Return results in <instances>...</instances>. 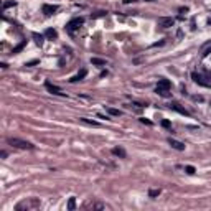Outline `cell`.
<instances>
[{
  "instance_id": "1",
  "label": "cell",
  "mask_w": 211,
  "mask_h": 211,
  "mask_svg": "<svg viewBox=\"0 0 211 211\" xmlns=\"http://www.w3.org/2000/svg\"><path fill=\"white\" fill-rule=\"evenodd\" d=\"M41 201L38 198H28V200H23L20 201L17 206H15V211H31V209H36L40 208Z\"/></svg>"
},
{
  "instance_id": "2",
  "label": "cell",
  "mask_w": 211,
  "mask_h": 211,
  "mask_svg": "<svg viewBox=\"0 0 211 211\" xmlns=\"http://www.w3.org/2000/svg\"><path fill=\"white\" fill-rule=\"evenodd\" d=\"M7 142L12 145V147H17V148H22V150H33L35 145L28 140H23V139H17V137H9Z\"/></svg>"
},
{
  "instance_id": "3",
  "label": "cell",
  "mask_w": 211,
  "mask_h": 211,
  "mask_svg": "<svg viewBox=\"0 0 211 211\" xmlns=\"http://www.w3.org/2000/svg\"><path fill=\"white\" fill-rule=\"evenodd\" d=\"M83 23H84V18H81V17H79V18H73L71 22L66 25V31H68L70 35H73L81 25H83Z\"/></svg>"
},
{
  "instance_id": "4",
  "label": "cell",
  "mask_w": 211,
  "mask_h": 211,
  "mask_svg": "<svg viewBox=\"0 0 211 211\" xmlns=\"http://www.w3.org/2000/svg\"><path fill=\"white\" fill-rule=\"evenodd\" d=\"M157 25L162 27V28H170V27L175 25V18H172V17H160V18H158V22H157Z\"/></svg>"
},
{
  "instance_id": "5",
  "label": "cell",
  "mask_w": 211,
  "mask_h": 211,
  "mask_svg": "<svg viewBox=\"0 0 211 211\" xmlns=\"http://www.w3.org/2000/svg\"><path fill=\"white\" fill-rule=\"evenodd\" d=\"M45 88L48 89V92H51V94H58V96H64V92L59 89L58 86H55V84H51L50 81H45Z\"/></svg>"
},
{
  "instance_id": "6",
  "label": "cell",
  "mask_w": 211,
  "mask_h": 211,
  "mask_svg": "<svg viewBox=\"0 0 211 211\" xmlns=\"http://www.w3.org/2000/svg\"><path fill=\"white\" fill-rule=\"evenodd\" d=\"M191 78H193V81L195 83H198L200 86H205V88H211V83H208V81H205L206 78H203L201 74H198V73H193L191 74Z\"/></svg>"
},
{
  "instance_id": "7",
  "label": "cell",
  "mask_w": 211,
  "mask_h": 211,
  "mask_svg": "<svg viewBox=\"0 0 211 211\" xmlns=\"http://www.w3.org/2000/svg\"><path fill=\"white\" fill-rule=\"evenodd\" d=\"M59 7L58 5H51V3H45V5L41 7V12L45 15H53L55 12H58Z\"/></svg>"
},
{
  "instance_id": "8",
  "label": "cell",
  "mask_w": 211,
  "mask_h": 211,
  "mask_svg": "<svg viewBox=\"0 0 211 211\" xmlns=\"http://www.w3.org/2000/svg\"><path fill=\"white\" fill-rule=\"evenodd\" d=\"M168 144L172 145V148H175V150H185V144L183 142H180V140H175V139H172V137H170L168 139Z\"/></svg>"
},
{
  "instance_id": "9",
  "label": "cell",
  "mask_w": 211,
  "mask_h": 211,
  "mask_svg": "<svg viewBox=\"0 0 211 211\" xmlns=\"http://www.w3.org/2000/svg\"><path fill=\"white\" fill-rule=\"evenodd\" d=\"M86 74H88V71H86V70H81L78 74H74L73 78H70V83H78V81H81V79L86 78Z\"/></svg>"
},
{
  "instance_id": "10",
  "label": "cell",
  "mask_w": 211,
  "mask_h": 211,
  "mask_svg": "<svg viewBox=\"0 0 211 211\" xmlns=\"http://www.w3.org/2000/svg\"><path fill=\"white\" fill-rule=\"evenodd\" d=\"M157 88H160V89H167V91H170V88H172V83H170L168 79H165V78H160V79H158Z\"/></svg>"
},
{
  "instance_id": "11",
  "label": "cell",
  "mask_w": 211,
  "mask_h": 211,
  "mask_svg": "<svg viewBox=\"0 0 211 211\" xmlns=\"http://www.w3.org/2000/svg\"><path fill=\"white\" fill-rule=\"evenodd\" d=\"M170 109H173V111H177V112H180V114H183V116H190V112L186 111L185 107H181L180 104H177V102H173V104H170Z\"/></svg>"
},
{
  "instance_id": "12",
  "label": "cell",
  "mask_w": 211,
  "mask_h": 211,
  "mask_svg": "<svg viewBox=\"0 0 211 211\" xmlns=\"http://www.w3.org/2000/svg\"><path fill=\"white\" fill-rule=\"evenodd\" d=\"M45 36H46L48 40H56L58 38V31H56L55 28H46V30H45Z\"/></svg>"
},
{
  "instance_id": "13",
  "label": "cell",
  "mask_w": 211,
  "mask_h": 211,
  "mask_svg": "<svg viewBox=\"0 0 211 211\" xmlns=\"http://www.w3.org/2000/svg\"><path fill=\"white\" fill-rule=\"evenodd\" d=\"M112 153H114L116 157H120V158L127 157V153H125V150L122 147H114V148H112Z\"/></svg>"
},
{
  "instance_id": "14",
  "label": "cell",
  "mask_w": 211,
  "mask_h": 211,
  "mask_svg": "<svg viewBox=\"0 0 211 211\" xmlns=\"http://www.w3.org/2000/svg\"><path fill=\"white\" fill-rule=\"evenodd\" d=\"M79 120H81L83 124L91 125V127H101V124H99V122H96V120H92V119H86V117H81Z\"/></svg>"
},
{
  "instance_id": "15",
  "label": "cell",
  "mask_w": 211,
  "mask_h": 211,
  "mask_svg": "<svg viewBox=\"0 0 211 211\" xmlns=\"http://www.w3.org/2000/svg\"><path fill=\"white\" fill-rule=\"evenodd\" d=\"M31 36H33L35 43L38 45V46H41V45H43V41H45V38H46V36H45V35H38V33H31Z\"/></svg>"
},
{
  "instance_id": "16",
  "label": "cell",
  "mask_w": 211,
  "mask_h": 211,
  "mask_svg": "<svg viewBox=\"0 0 211 211\" xmlns=\"http://www.w3.org/2000/svg\"><path fill=\"white\" fill-rule=\"evenodd\" d=\"M25 45H27V41H25V40H23V41H20V43L17 45V46L13 48V51H12V53H13V55H17V53H20V51L23 50V48H25Z\"/></svg>"
},
{
  "instance_id": "17",
  "label": "cell",
  "mask_w": 211,
  "mask_h": 211,
  "mask_svg": "<svg viewBox=\"0 0 211 211\" xmlns=\"http://www.w3.org/2000/svg\"><path fill=\"white\" fill-rule=\"evenodd\" d=\"M91 63L96 66H106V59H99V58H91Z\"/></svg>"
},
{
  "instance_id": "18",
  "label": "cell",
  "mask_w": 211,
  "mask_h": 211,
  "mask_svg": "<svg viewBox=\"0 0 211 211\" xmlns=\"http://www.w3.org/2000/svg\"><path fill=\"white\" fill-rule=\"evenodd\" d=\"M106 111H107L111 116H120V114H122L119 109H114V107H106Z\"/></svg>"
},
{
  "instance_id": "19",
  "label": "cell",
  "mask_w": 211,
  "mask_h": 211,
  "mask_svg": "<svg viewBox=\"0 0 211 211\" xmlns=\"http://www.w3.org/2000/svg\"><path fill=\"white\" fill-rule=\"evenodd\" d=\"M155 92H157V94H160V96H163V97H168V96H170V91H167V89H160V88H157V89H155Z\"/></svg>"
},
{
  "instance_id": "20",
  "label": "cell",
  "mask_w": 211,
  "mask_h": 211,
  "mask_svg": "<svg viewBox=\"0 0 211 211\" xmlns=\"http://www.w3.org/2000/svg\"><path fill=\"white\" fill-rule=\"evenodd\" d=\"M74 208H76V198H74V196H71V198H70V201H68V209H71V211H73Z\"/></svg>"
},
{
  "instance_id": "21",
  "label": "cell",
  "mask_w": 211,
  "mask_h": 211,
  "mask_svg": "<svg viewBox=\"0 0 211 211\" xmlns=\"http://www.w3.org/2000/svg\"><path fill=\"white\" fill-rule=\"evenodd\" d=\"M160 193H162V191H160V188H157V190H150V191H148V196H150V198H155V196H158Z\"/></svg>"
},
{
  "instance_id": "22",
  "label": "cell",
  "mask_w": 211,
  "mask_h": 211,
  "mask_svg": "<svg viewBox=\"0 0 211 211\" xmlns=\"http://www.w3.org/2000/svg\"><path fill=\"white\" fill-rule=\"evenodd\" d=\"M185 172L188 173V175H193V173L196 172V170H195V167H193V165H186V167H185Z\"/></svg>"
},
{
  "instance_id": "23",
  "label": "cell",
  "mask_w": 211,
  "mask_h": 211,
  "mask_svg": "<svg viewBox=\"0 0 211 211\" xmlns=\"http://www.w3.org/2000/svg\"><path fill=\"white\" fill-rule=\"evenodd\" d=\"M15 5H17V3H15V2H3V10H7V9H9V7H15Z\"/></svg>"
},
{
  "instance_id": "24",
  "label": "cell",
  "mask_w": 211,
  "mask_h": 211,
  "mask_svg": "<svg viewBox=\"0 0 211 211\" xmlns=\"http://www.w3.org/2000/svg\"><path fill=\"white\" fill-rule=\"evenodd\" d=\"M162 127H165V129H170V127H172V124H170V120L163 119V120H162Z\"/></svg>"
},
{
  "instance_id": "25",
  "label": "cell",
  "mask_w": 211,
  "mask_h": 211,
  "mask_svg": "<svg viewBox=\"0 0 211 211\" xmlns=\"http://www.w3.org/2000/svg\"><path fill=\"white\" fill-rule=\"evenodd\" d=\"M106 15V12H97L96 15H92V18H101V17H104Z\"/></svg>"
},
{
  "instance_id": "26",
  "label": "cell",
  "mask_w": 211,
  "mask_h": 211,
  "mask_svg": "<svg viewBox=\"0 0 211 211\" xmlns=\"http://www.w3.org/2000/svg\"><path fill=\"white\" fill-rule=\"evenodd\" d=\"M140 122H142V124H147V125H152V122H150V120H147L145 117H142V119H140Z\"/></svg>"
},
{
  "instance_id": "27",
  "label": "cell",
  "mask_w": 211,
  "mask_h": 211,
  "mask_svg": "<svg viewBox=\"0 0 211 211\" xmlns=\"http://www.w3.org/2000/svg\"><path fill=\"white\" fill-rule=\"evenodd\" d=\"M38 61H36V59H33V61H30V63H27V66H33V64H36Z\"/></svg>"
},
{
  "instance_id": "28",
  "label": "cell",
  "mask_w": 211,
  "mask_h": 211,
  "mask_svg": "<svg viewBox=\"0 0 211 211\" xmlns=\"http://www.w3.org/2000/svg\"><path fill=\"white\" fill-rule=\"evenodd\" d=\"M132 2H135V0H124V3H132Z\"/></svg>"
},
{
  "instance_id": "29",
  "label": "cell",
  "mask_w": 211,
  "mask_h": 211,
  "mask_svg": "<svg viewBox=\"0 0 211 211\" xmlns=\"http://www.w3.org/2000/svg\"><path fill=\"white\" fill-rule=\"evenodd\" d=\"M208 23H211V18H209V20H208Z\"/></svg>"
},
{
  "instance_id": "30",
  "label": "cell",
  "mask_w": 211,
  "mask_h": 211,
  "mask_svg": "<svg viewBox=\"0 0 211 211\" xmlns=\"http://www.w3.org/2000/svg\"><path fill=\"white\" fill-rule=\"evenodd\" d=\"M147 2H153V0H147Z\"/></svg>"
}]
</instances>
